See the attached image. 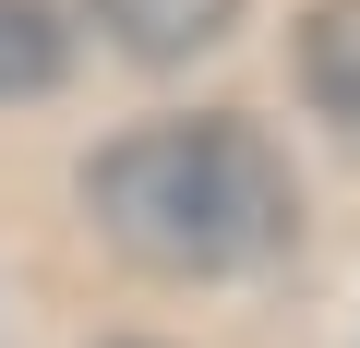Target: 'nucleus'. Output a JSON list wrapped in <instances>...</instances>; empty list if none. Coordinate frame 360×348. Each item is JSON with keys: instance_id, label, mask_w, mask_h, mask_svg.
<instances>
[{"instance_id": "1", "label": "nucleus", "mask_w": 360, "mask_h": 348, "mask_svg": "<svg viewBox=\"0 0 360 348\" xmlns=\"http://www.w3.org/2000/svg\"><path fill=\"white\" fill-rule=\"evenodd\" d=\"M84 217H96L132 264H156V276H240V264L288 252L300 181H288V156H276L252 120L205 108V120H144V132H120V144L84 168Z\"/></svg>"}, {"instance_id": "2", "label": "nucleus", "mask_w": 360, "mask_h": 348, "mask_svg": "<svg viewBox=\"0 0 360 348\" xmlns=\"http://www.w3.org/2000/svg\"><path fill=\"white\" fill-rule=\"evenodd\" d=\"M300 96L360 144V0H324V13L300 25Z\"/></svg>"}, {"instance_id": "3", "label": "nucleus", "mask_w": 360, "mask_h": 348, "mask_svg": "<svg viewBox=\"0 0 360 348\" xmlns=\"http://www.w3.org/2000/svg\"><path fill=\"white\" fill-rule=\"evenodd\" d=\"M96 25L132 49V60H180V49H217L240 25V0H96Z\"/></svg>"}, {"instance_id": "4", "label": "nucleus", "mask_w": 360, "mask_h": 348, "mask_svg": "<svg viewBox=\"0 0 360 348\" xmlns=\"http://www.w3.org/2000/svg\"><path fill=\"white\" fill-rule=\"evenodd\" d=\"M60 60H72V37L49 0H0V96H49Z\"/></svg>"}]
</instances>
